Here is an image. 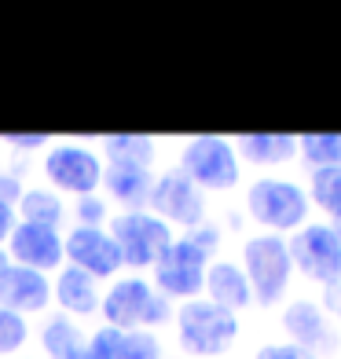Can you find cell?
<instances>
[{
    "label": "cell",
    "mask_w": 341,
    "mask_h": 359,
    "mask_svg": "<svg viewBox=\"0 0 341 359\" xmlns=\"http://www.w3.org/2000/svg\"><path fill=\"white\" fill-rule=\"evenodd\" d=\"M242 271L250 279L257 304H265V308L279 304L286 286H290V275H294V260H290L286 238H279V235L246 238V246H242Z\"/></svg>",
    "instance_id": "6da1fadb"
},
{
    "label": "cell",
    "mask_w": 341,
    "mask_h": 359,
    "mask_svg": "<svg viewBox=\"0 0 341 359\" xmlns=\"http://www.w3.org/2000/svg\"><path fill=\"white\" fill-rule=\"evenodd\" d=\"M246 209L257 224L268 227V235L297 231L308 224V194L294 180H275V176L257 180L246 191Z\"/></svg>",
    "instance_id": "7a4b0ae2"
},
{
    "label": "cell",
    "mask_w": 341,
    "mask_h": 359,
    "mask_svg": "<svg viewBox=\"0 0 341 359\" xmlns=\"http://www.w3.org/2000/svg\"><path fill=\"white\" fill-rule=\"evenodd\" d=\"M180 345L191 355H220L235 345L239 337V319L235 312L213 304V301H187L176 316Z\"/></svg>",
    "instance_id": "3957f363"
},
{
    "label": "cell",
    "mask_w": 341,
    "mask_h": 359,
    "mask_svg": "<svg viewBox=\"0 0 341 359\" xmlns=\"http://www.w3.org/2000/svg\"><path fill=\"white\" fill-rule=\"evenodd\" d=\"M107 326L114 330H136V326H158L173 316L169 297L154 293L143 279H121L107 290V297L100 301Z\"/></svg>",
    "instance_id": "277c9868"
},
{
    "label": "cell",
    "mask_w": 341,
    "mask_h": 359,
    "mask_svg": "<svg viewBox=\"0 0 341 359\" xmlns=\"http://www.w3.org/2000/svg\"><path fill=\"white\" fill-rule=\"evenodd\" d=\"M290 246V260L294 268L319 286H337L341 283V238L334 224H305L294 231Z\"/></svg>",
    "instance_id": "5b68a950"
},
{
    "label": "cell",
    "mask_w": 341,
    "mask_h": 359,
    "mask_svg": "<svg viewBox=\"0 0 341 359\" xmlns=\"http://www.w3.org/2000/svg\"><path fill=\"white\" fill-rule=\"evenodd\" d=\"M110 238L121 253V264L147 268L158 264V257L173 246V231L166 220H158L154 213H121L110 220Z\"/></svg>",
    "instance_id": "8992f818"
},
{
    "label": "cell",
    "mask_w": 341,
    "mask_h": 359,
    "mask_svg": "<svg viewBox=\"0 0 341 359\" xmlns=\"http://www.w3.org/2000/svg\"><path fill=\"white\" fill-rule=\"evenodd\" d=\"M180 172H187L206 191H232L239 184V154L224 136H194L184 143Z\"/></svg>",
    "instance_id": "52a82bcc"
},
{
    "label": "cell",
    "mask_w": 341,
    "mask_h": 359,
    "mask_svg": "<svg viewBox=\"0 0 341 359\" xmlns=\"http://www.w3.org/2000/svg\"><path fill=\"white\" fill-rule=\"evenodd\" d=\"M206 260L209 250H202L194 238H173V246L158 257L154 283L169 297H194L206 290Z\"/></svg>",
    "instance_id": "ba28073f"
},
{
    "label": "cell",
    "mask_w": 341,
    "mask_h": 359,
    "mask_svg": "<svg viewBox=\"0 0 341 359\" xmlns=\"http://www.w3.org/2000/svg\"><path fill=\"white\" fill-rule=\"evenodd\" d=\"M151 209L158 220L180 224V227H199L206 217V198L202 187L180 169H169L166 176L154 180L151 187Z\"/></svg>",
    "instance_id": "9c48e42d"
},
{
    "label": "cell",
    "mask_w": 341,
    "mask_h": 359,
    "mask_svg": "<svg viewBox=\"0 0 341 359\" xmlns=\"http://www.w3.org/2000/svg\"><path fill=\"white\" fill-rule=\"evenodd\" d=\"M44 172L55 187L74 191V194H81V198H88V194L103 184L100 158H95L92 151H85V147H77V143H59L55 151H48Z\"/></svg>",
    "instance_id": "30bf717a"
},
{
    "label": "cell",
    "mask_w": 341,
    "mask_h": 359,
    "mask_svg": "<svg viewBox=\"0 0 341 359\" xmlns=\"http://www.w3.org/2000/svg\"><path fill=\"white\" fill-rule=\"evenodd\" d=\"M62 250L74 260V268L88 271L92 279H103V275H114L121 268V253L114 246L110 231H103V227H74Z\"/></svg>",
    "instance_id": "8fae6325"
},
{
    "label": "cell",
    "mask_w": 341,
    "mask_h": 359,
    "mask_svg": "<svg viewBox=\"0 0 341 359\" xmlns=\"http://www.w3.org/2000/svg\"><path fill=\"white\" fill-rule=\"evenodd\" d=\"M11 257L19 260L22 268H34V271H48V268H59L62 260V238L52 231V227H41V224H15L11 242H8Z\"/></svg>",
    "instance_id": "7c38bea8"
},
{
    "label": "cell",
    "mask_w": 341,
    "mask_h": 359,
    "mask_svg": "<svg viewBox=\"0 0 341 359\" xmlns=\"http://www.w3.org/2000/svg\"><path fill=\"white\" fill-rule=\"evenodd\" d=\"M283 326L294 345L308 348V352H330L334 348V330H330V319L323 316V308L312 304V301H294L283 312Z\"/></svg>",
    "instance_id": "4fadbf2b"
},
{
    "label": "cell",
    "mask_w": 341,
    "mask_h": 359,
    "mask_svg": "<svg viewBox=\"0 0 341 359\" xmlns=\"http://www.w3.org/2000/svg\"><path fill=\"white\" fill-rule=\"evenodd\" d=\"M48 301H52V286L34 268H8L0 279V308L8 312H41Z\"/></svg>",
    "instance_id": "5bb4252c"
},
{
    "label": "cell",
    "mask_w": 341,
    "mask_h": 359,
    "mask_svg": "<svg viewBox=\"0 0 341 359\" xmlns=\"http://www.w3.org/2000/svg\"><path fill=\"white\" fill-rule=\"evenodd\" d=\"M88 359H161V348L143 330H114V326H103L88 345Z\"/></svg>",
    "instance_id": "9a60e30c"
},
{
    "label": "cell",
    "mask_w": 341,
    "mask_h": 359,
    "mask_svg": "<svg viewBox=\"0 0 341 359\" xmlns=\"http://www.w3.org/2000/svg\"><path fill=\"white\" fill-rule=\"evenodd\" d=\"M206 293H209V301L227 308V312H239V308H246L253 301L246 271L232 264V260H217V264L206 268Z\"/></svg>",
    "instance_id": "2e32d148"
},
{
    "label": "cell",
    "mask_w": 341,
    "mask_h": 359,
    "mask_svg": "<svg viewBox=\"0 0 341 359\" xmlns=\"http://www.w3.org/2000/svg\"><path fill=\"white\" fill-rule=\"evenodd\" d=\"M235 147L250 165H286L290 158H297V136H283V133L239 136Z\"/></svg>",
    "instance_id": "e0dca14e"
},
{
    "label": "cell",
    "mask_w": 341,
    "mask_h": 359,
    "mask_svg": "<svg viewBox=\"0 0 341 359\" xmlns=\"http://www.w3.org/2000/svg\"><path fill=\"white\" fill-rule=\"evenodd\" d=\"M55 301L74 316H92L100 308V290H95V279L81 268H67L55 279Z\"/></svg>",
    "instance_id": "ac0fdd59"
},
{
    "label": "cell",
    "mask_w": 341,
    "mask_h": 359,
    "mask_svg": "<svg viewBox=\"0 0 341 359\" xmlns=\"http://www.w3.org/2000/svg\"><path fill=\"white\" fill-rule=\"evenodd\" d=\"M103 184H107V191L118 198L121 205H128L136 213V209L143 205V202H151V172L147 169H140V165H110L107 172H103Z\"/></svg>",
    "instance_id": "d6986e66"
},
{
    "label": "cell",
    "mask_w": 341,
    "mask_h": 359,
    "mask_svg": "<svg viewBox=\"0 0 341 359\" xmlns=\"http://www.w3.org/2000/svg\"><path fill=\"white\" fill-rule=\"evenodd\" d=\"M41 341H44V348H48L52 359H88V341L81 337L77 326L70 319H62V316L48 319Z\"/></svg>",
    "instance_id": "ffe728a7"
},
{
    "label": "cell",
    "mask_w": 341,
    "mask_h": 359,
    "mask_svg": "<svg viewBox=\"0 0 341 359\" xmlns=\"http://www.w3.org/2000/svg\"><path fill=\"white\" fill-rule=\"evenodd\" d=\"M297 154L316 169H337L341 165V133L297 136Z\"/></svg>",
    "instance_id": "44dd1931"
},
{
    "label": "cell",
    "mask_w": 341,
    "mask_h": 359,
    "mask_svg": "<svg viewBox=\"0 0 341 359\" xmlns=\"http://www.w3.org/2000/svg\"><path fill=\"white\" fill-rule=\"evenodd\" d=\"M110 165H140L147 169L154 158V140L147 136H107Z\"/></svg>",
    "instance_id": "7402d4cb"
},
{
    "label": "cell",
    "mask_w": 341,
    "mask_h": 359,
    "mask_svg": "<svg viewBox=\"0 0 341 359\" xmlns=\"http://www.w3.org/2000/svg\"><path fill=\"white\" fill-rule=\"evenodd\" d=\"M19 209H22L26 224H41V227H52V231H55V224L62 220V202L55 198V194H48V191H22Z\"/></svg>",
    "instance_id": "603a6c76"
},
{
    "label": "cell",
    "mask_w": 341,
    "mask_h": 359,
    "mask_svg": "<svg viewBox=\"0 0 341 359\" xmlns=\"http://www.w3.org/2000/svg\"><path fill=\"white\" fill-rule=\"evenodd\" d=\"M312 202L330 213L334 220L341 217V165L337 169H312Z\"/></svg>",
    "instance_id": "cb8c5ba5"
},
{
    "label": "cell",
    "mask_w": 341,
    "mask_h": 359,
    "mask_svg": "<svg viewBox=\"0 0 341 359\" xmlns=\"http://www.w3.org/2000/svg\"><path fill=\"white\" fill-rule=\"evenodd\" d=\"M26 341V323L19 312L0 308V352H15Z\"/></svg>",
    "instance_id": "d4e9b609"
},
{
    "label": "cell",
    "mask_w": 341,
    "mask_h": 359,
    "mask_svg": "<svg viewBox=\"0 0 341 359\" xmlns=\"http://www.w3.org/2000/svg\"><path fill=\"white\" fill-rule=\"evenodd\" d=\"M253 359H319L316 352H308V348H301V345H294V341H275V345H265V348H257V355Z\"/></svg>",
    "instance_id": "484cf974"
},
{
    "label": "cell",
    "mask_w": 341,
    "mask_h": 359,
    "mask_svg": "<svg viewBox=\"0 0 341 359\" xmlns=\"http://www.w3.org/2000/svg\"><path fill=\"white\" fill-rule=\"evenodd\" d=\"M77 217H81V227H100V220L107 217V205L88 194V198L77 202Z\"/></svg>",
    "instance_id": "4316f807"
},
{
    "label": "cell",
    "mask_w": 341,
    "mask_h": 359,
    "mask_svg": "<svg viewBox=\"0 0 341 359\" xmlns=\"http://www.w3.org/2000/svg\"><path fill=\"white\" fill-rule=\"evenodd\" d=\"M22 198V187H19V180L8 176V172H0V202H19Z\"/></svg>",
    "instance_id": "83f0119b"
},
{
    "label": "cell",
    "mask_w": 341,
    "mask_h": 359,
    "mask_svg": "<svg viewBox=\"0 0 341 359\" xmlns=\"http://www.w3.org/2000/svg\"><path fill=\"white\" fill-rule=\"evenodd\" d=\"M11 231H15V209L0 202V238H11Z\"/></svg>",
    "instance_id": "f1b7e54d"
},
{
    "label": "cell",
    "mask_w": 341,
    "mask_h": 359,
    "mask_svg": "<svg viewBox=\"0 0 341 359\" xmlns=\"http://www.w3.org/2000/svg\"><path fill=\"white\" fill-rule=\"evenodd\" d=\"M11 147H44L48 143V136H41V133H34V136H19V133H11V136H4Z\"/></svg>",
    "instance_id": "f546056e"
},
{
    "label": "cell",
    "mask_w": 341,
    "mask_h": 359,
    "mask_svg": "<svg viewBox=\"0 0 341 359\" xmlns=\"http://www.w3.org/2000/svg\"><path fill=\"white\" fill-rule=\"evenodd\" d=\"M327 308L341 319V283H337V286H327Z\"/></svg>",
    "instance_id": "4dcf8cb0"
},
{
    "label": "cell",
    "mask_w": 341,
    "mask_h": 359,
    "mask_svg": "<svg viewBox=\"0 0 341 359\" xmlns=\"http://www.w3.org/2000/svg\"><path fill=\"white\" fill-rule=\"evenodd\" d=\"M8 268H11V264H8V253L0 250V279H4V275H8Z\"/></svg>",
    "instance_id": "1f68e13d"
},
{
    "label": "cell",
    "mask_w": 341,
    "mask_h": 359,
    "mask_svg": "<svg viewBox=\"0 0 341 359\" xmlns=\"http://www.w3.org/2000/svg\"><path fill=\"white\" fill-rule=\"evenodd\" d=\"M334 231H337V238H341V217L334 220Z\"/></svg>",
    "instance_id": "d6a6232c"
}]
</instances>
